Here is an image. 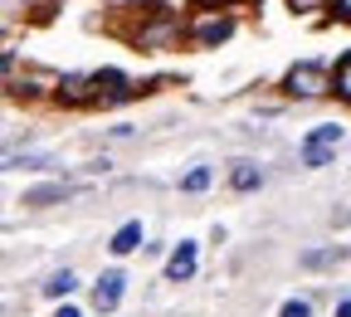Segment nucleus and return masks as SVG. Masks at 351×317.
<instances>
[{"label":"nucleus","mask_w":351,"mask_h":317,"mask_svg":"<svg viewBox=\"0 0 351 317\" xmlns=\"http://www.w3.org/2000/svg\"><path fill=\"white\" fill-rule=\"evenodd\" d=\"M205 186H210V171H205V166H195V171L181 176V191H186V196H200Z\"/></svg>","instance_id":"9b49d317"},{"label":"nucleus","mask_w":351,"mask_h":317,"mask_svg":"<svg viewBox=\"0 0 351 317\" xmlns=\"http://www.w3.org/2000/svg\"><path fill=\"white\" fill-rule=\"evenodd\" d=\"M59 196H64V186H39V191H25V205H49Z\"/></svg>","instance_id":"f8f14e48"},{"label":"nucleus","mask_w":351,"mask_h":317,"mask_svg":"<svg viewBox=\"0 0 351 317\" xmlns=\"http://www.w3.org/2000/svg\"><path fill=\"white\" fill-rule=\"evenodd\" d=\"M337 93H341V98H351V54L337 64Z\"/></svg>","instance_id":"4468645a"},{"label":"nucleus","mask_w":351,"mask_h":317,"mask_svg":"<svg viewBox=\"0 0 351 317\" xmlns=\"http://www.w3.org/2000/svg\"><path fill=\"white\" fill-rule=\"evenodd\" d=\"M230 180H234V191H254V186H258V180H263V176H258V166H254V161H239Z\"/></svg>","instance_id":"9d476101"},{"label":"nucleus","mask_w":351,"mask_h":317,"mask_svg":"<svg viewBox=\"0 0 351 317\" xmlns=\"http://www.w3.org/2000/svg\"><path fill=\"white\" fill-rule=\"evenodd\" d=\"M288 5H293L298 15H313V10H322V5H332V0H288Z\"/></svg>","instance_id":"dca6fc26"},{"label":"nucleus","mask_w":351,"mask_h":317,"mask_svg":"<svg viewBox=\"0 0 351 317\" xmlns=\"http://www.w3.org/2000/svg\"><path fill=\"white\" fill-rule=\"evenodd\" d=\"M337 10H341V20H351V0H337Z\"/></svg>","instance_id":"f3484780"},{"label":"nucleus","mask_w":351,"mask_h":317,"mask_svg":"<svg viewBox=\"0 0 351 317\" xmlns=\"http://www.w3.org/2000/svg\"><path fill=\"white\" fill-rule=\"evenodd\" d=\"M44 293H49V298H69L73 293V274H54L49 283H44Z\"/></svg>","instance_id":"ddd939ff"},{"label":"nucleus","mask_w":351,"mask_h":317,"mask_svg":"<svg viewBox=\"0 0 351 317\" xmlns=\"http://www.w3.org/2000/svg\"><path fill=\"white\" fill-rule=\"evenodd\" d=\"M122 283H127V279L117 274V268H108V274L98 279V288H93V307H98V312H112V307L122 303Z\"/></svg>","instance_id":"7ed1b4c3"},{"label":"nucleus","mask_w":351,"mask_h":317,"mask_svg":"<svg viewBox=\"0 0 351 317\" xmlns=\"http://www.w3.org/2000/svg\"><path fill=\"white\" fill-rule=\"evenodd\" d=\"M98 98H108V103H127V98H132V83H127L117 69H103V73H98Z\"/></svg>","instance_id":"39448f33"},{"label":"nucleus","mask_w":351,"mask_h":317,"mask_svg":"<svg viewBox=\"0 0 351 317\" xmlns=\"http://www.w3.org/2000/svg\"><path fill=\"white\" fill-rule=\"evenodd\" d=\"M59 317H78V307H59Z\"/></svg>","instance_id":"6ab92c4d"},{"label":"nucleus","mask_w":351,"mask_h":317,"mask_svg":"<svg viewBox=\"0 0 351 317\" xmlns=\"http://www.w3.org/2000/svg\"><path fill=\"white\" fill-rule=\"evenodd\" d=\"M88 88H98V78H59V98L83 103V98H88Z\"/></svg>","instance_id":"1a4fd4ad"},{"label":"nucleus","mask_w":351,"mask_h":317,"mask_svg":"<svg viewBox=\"0 0 351 317\" xmlns=\"http://www.w3.org/2000/svg\"><path fill=\"white\" fill-rule=\"evenodd\" d=\"M337 317H351V298H346V303H341V307H337Z\"/></svg>","instance_id":"a211bd4d"},{"label":"nucleus","mask_w":351,"mask_h":317,"mask_svg":"<svg viewBox=\"0 0 351 317\" xmlns=\"http://www.w3.org/2000/svg\"><path fill=\"white\" fill-rule=\"evenodd\" d=\"M137 244H142V224H137V220H127L122 230L112 235V244H108V249H112V254H132Z\"/></svg>","instance_id":"6e6552de"},{"label":"nucleus","mask_w":351,"mask_h":317,"mask_svg":"<svg viewBox=\"0 0 351 317\" xmlns=\"http://www.w3.org/2000/svg\"><path fill=\"white\" fill-rule=\"evenodd\" d=\"M234 34V20H200L195 25V39L200 44H219V39H230Z\"/></svg>","instance_id":"0eeeda50"},{"label":"nucleus","mask_w":351,"mask_h":317,"mask_svg":"<svg viewBox=\"0 0 351 317\" xmlns=\"http://www.w3.org/2000/svg\"><path fill=\"white\" fill-rule=\"evenodd\" d=\"M327 69L322 64H293L288 69V93H298V98H322L327 93Z\"/></svg>","instance_id":"f03ea898"},{"label":"nucleus","mask_w":351,"mask_h":317,"mask_svg":"<svg viewBox=\"0 0 351 317\" xmlns=\"http://www.w3.org/2000/svg\"><path fill=\"white\" fill-rule=\"evenodd\" d=\"M191 274H195V244L186 239L181 249H176V254L166 259V279H171V283H186Z\"/></svg>","instance_id":"20e7f679"},{"label":"nucleus","mask_w":351,"mask_h":317,"mask_svg":"<svg viewBox=\"0 0 351 317\" xmlns=\"http://www.w3.org/2000/svg\"><path fill=\"white\" fill-rule=\"evenodd\" d=\"M176 30H181V20L161 10V15H156L152 25H142V30H137V39H142V44H166V39H171Z\"/></svg>","instance_id":"423d86ee"},{"label":"nucleus","mask_w":351,"mask_h":317,"mask_svg":"<svg viewBox=\"0 0 351 317\" xmlns=\"http://www.w3.org/2000/svg\"><path fill=\"white\" fill-rule=\"evenodd\" d=\"M337 147H341V127H337V122H322V127L307 132V142H302V161H307V166H327V161L337 156Z\"/></svg>","instance_id":"f257e3e1"},{"label":"nucleus","mask_w":351,"mask_h":317,"mask_svg":"<svg viewBox=\"0 0 351 317\" xmlns=\"http://www.w3.org/2000/svg\"><path fill=\"white\" fill-rule=\"evenodd\" d=\"M278 317H313V307H307L302 298H293V303H283V312Z\"/></svg>","instance_id":"2eb2a0df"}]
</instances>
